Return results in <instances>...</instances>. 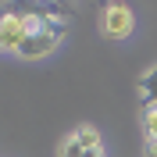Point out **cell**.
Listing matches in <instances>:
<instances>
[{"mask_svg": "<svg viewBox=\"0 0 157 157\" xmlns=\"http://www.w3.org/2000/svg\"><path fill=\"white\" fill-rule=\"evenodd\" d=\"M100 29H104L107 39H128L136 32V14H132V7H128V4H107L104 18H100Z\"/></svg>", "mask_w": 157, "mask_h": 157, "instance_id": "obj_1", "label": "cell"}, {"mask_svg": "<svg viewBox=\"0 0 157 157\" xmlns=\"http://www.w3.org/2000/svg\"><path fill=\"white\" fill-rule=\"evenodd\" d=\"M29 32H36V25H32L29 18H18V14H11V11L0 14V50H14V54H18V47L29 39Z\"/></svg>", "mask_w": 157, "mask_h": 157, "instance_id": "obj_2", "label": "cell"}, {"mask_svg": "<svg viewBox=\"0 0 157 157\" xmlns=\"http://www.w3.org/2000/svg\"><path fill=\"white\" fill-rule=\"evenodd\" d=\"M61 36H64V32H57V29H36V32H29V39L18 47V57H25V61L47 57V54H54V50H57Z\"/></svg>", "mask_w": 157, "mask_h": 157, "instance_id": "obj_3", "label": "cell"}, {"mask_svg": "<svg viewBox=\"0 0 157 157\" xmlns=\"http://www.w3.org/2000/svg\"><path fill=\"white\" fill-rule=\"evenodd\" d=\"M136 89H139V100H143V107H157V64H154V68H147L143 75H139Z\"/></svg>", "mask_w": 157, "mask_h": 157, "instance_id": "obj_4", "label": "cell"}, {"mask_svg": "<svg viewBox=\"0 0 157 157\" xmlns=\"http://www.w3.org/2000/svg\"><path fill=\"white\" fill-rule=\"evenodd\" d=\"M57 157H104V147H82L75 136H68L64 143H61Z\"/></svg>", "mask_w": 157, "mask_h": 157, "instance_id": "obj_5", "label": "cell"}, {"mask_svg": "<svg viewBox=\"0 0 157 157\" xmlns=\"http://www.w3.org/2000/svg\"><path fill=\"white\" fill-rule=\"evenodd\" d=\"M71 136L82 143V147H104V139H100V132H97V125H78Z\"/></svg>", "mask_w": 157, "mask_h": 157, "instance_id": "obj_6", "label": "cell"}, {"mask_svg": "<svg viewBox=\"0 0 157 157\" xmlns=\"http://www.w3.org/2000/svg\"><path fill=\"white\" fill-rule=\"evenodd\" d=\"M143 136H147V143L150 139H157V107H143Z\"/></svg>", "mask_w": 157, "mask_h": 157, "instance_id": "obj_7", "label": "cell"}, {"mask_svg": "<svg viewBox=\"0 0 157 157\" xmlns=\"http://www.w3.org/2000/svg\"><path fill=\"white\" fill-rule=\"evenodd\" d=\"M143 150H147V157H157V139H150V143H147Z\"/></svg>", "mask_w": 157, "mask_h": 157, "instance_id": "obj_8", "label": "cell"}]
</instances>
